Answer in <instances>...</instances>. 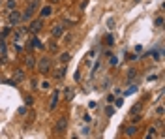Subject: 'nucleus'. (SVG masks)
<instances>
[{"instance_id":"30","label":"nucleus","mask_w":165,"mask_h":139,"mask_svg":"<svg viewBox=\"0 0 165 139\" xmlns=\"http://www.w3.org/2000/svg\"><path fill=\"white\" fill-rule=\"evenodd\" d=\"M73 77H75V81H79V79H81V71H79V70H77V71H75V73H73Z\"/></svg>"},{"instance_id":"19","label":"nucleus","mask_w":165,"mask_h":139,"mask_svg":"<svg viewBox=\"0 0 165 139\" xmlns=\"http://www.w3.org/2000/svg\"><path fill=\"white\" fill-rule=\"evenodd\" d=\"M156 26H158V28H162V26H163V17H162V15H160V17H156Z\"/></svg>"},{"instance_id":"3","label":"nucleus","mask_w":165,"mask_h":139,"mask_svg":"<svg viewBox=\"0 0 165 139\" xmlns=\"http://www.w3.org/2000/svg\"><path fill=\"white\" fill-rule=\"evenodd\" d=\"M41 28H43V17L36 19V21H32V23L28 25V32H34V34H38Z\"/></svg>"},{"instance_id":"21","label":"nucleus","mask_w":165,"mask_h":139,"mask_svg":"<svg viewBox=\"0 0 165 139\" xmlns=\"http://www.w3.org/2000/svg\"><path fill=\"white\" fill-rule=\"evenodd\" d=\"M25 104H26V105H32V104H34V98H32V96H25Z\"/></svg>"},{"instance_id":"23","label":"nucleus","mask_w":165,"mask_h":139,"mask_svg":"<svg viewBox=\"0 0 165 139\" xmlns=\"http://www.w3.org/2000/svg\"><path fill=\"white\" fill-rule=\"evenodd\" d=\"M115 102V107H122V104H124V98H118V100H113Z\"/></svg>"},{"instance_id":"13","label":"nucleus","mask_w":165,"mask_h":139,"mask_svg":"<svg viewBox=\"0 0 165 139\" xmlns=\"http://www.w3.org/2000/svg\"><path fill=\"white\" fill-rule=\"evenodd\" d=\"M30 45H32V47H38V49H41V47H43V43H41L38 38H32V39H30Z\"/></svg>"},{"instance_id":"9","label":"nucleus","mask_w":165,"mask_h":139,"mask_svg":"<svg viewBox=\"0 0 165 139\" xmlns=\"http://www.w3.org/2000/svg\"><path fill=\"white\" fill-rule=\"evenodd\" d=\"M51 13H53V6H43L41 10H40V15H41L43 19H45V17H49Z\"/></svg>"},{"instance_id":"24","label":"nucleus","mask_w":165,"mask_h":139,"mask_svg":"<svg viewBox=\"0 0 165 139\" xmlns=\"http://www.w3.org/2000/svg\"><path fill=\"white\" fill-rule=\"evenodd\" d=\"M156 113H158V117L162 118V117H163V113H165V111H163V105H160L158 109H156Z\"/></svg>"},{"instance_id":"28","label":"nucleus","mask_w":165,"mask_h":139,"mask_svg":"<svg viewBox=\"0 0 165 139\" xmlns=\"http://www.w3.org/2000/svg\"><path fill=\"white\" fill-rule=\"evenodd\" d=\"M41 89H45V90H47V89H51V85H49V81H43V83H41Z\"/></svg>"},{"instance_id":"14","label":"nucleus","mask_w":165,"mask_h":139,"mask_svg":"<svg viewBox=\"0 0 165 139\" xmlns=\"http://www.w3.org/2000/svg\"><path fill=\"white\" fill-rule=\"evenodd\" d=\"M34 66H36V58L28 57V58H26V68H34Z\"/></svg>"},{"instance_id":"22","label":"nucleus","mask_w":165,"mask_h":139,"mask_svg":"<svg viewBox=\"0 0 165 139\" xmlns=\"http://www.w3.org/2000/svg\"><path fill=\"white\" fill-rule=\"evenodd\" d=\"M146 137H156V128H148V133Z\"/></svg>"},{"instance_id":"6","label":"nucleus","mask_w":165,"mask_h":139,"mask_svg":"<svg viewBox=\"0 0 165 139\" xmlns=\"http://www.w3.org/2000/svg\"><path fill=\"white\" fill-rule=\"evenodd\" d=\"M58 98H60V92H58V90H54L53 96H51V102H49V109H51V111L56 109V105H58Z\"/></svg>"},{"instance_id":"31","label":"nucleus","mask_w":165,"mask_h":139,"mask_svg":"<svg viewBox=\"0 0 165 139\" xmlns=\"http://www.w3.org/2000/svg\"><path fill=\"white\" fill-rule=\"evenodd\" d=\"M96 105H98L96 102H88V107H90V109H96Z\"/></svg>"},{"instance_id":"17","label":"nucleus","mask_w":165,"mask_h":139,"mask_svg":"<svg viewBox=\"0 0 165 139\" xmlns=\"http://www.w3.org/2000/svg\"><path fill=\"white\" fill-rule=\"evenodd\" d=\"M23 77H25L23 70H17V71H15V79H17V81H23Z\"/></svg>"},{"instance_id":"32","label":"nucleus","mask_w":165,"mask_h":139,"mask_svg":"<svg viewBox=\"0 0 165 139\" xmlns=\"http://www.w3.org/2000/svg\"><path fill=\"white\" fill-rule=\"evenodd\" d=\"M2 62H4V58H0V64H2Z\"/></svg>"},{"instance_id":"27","label":"nucleus","mask_w":165,"mask_h":139,"mask_svg":"<svg viewBox=\"0 0 165 139\" xmlns=\"http://www.w3.org/2000/svg\"><path fill=\"white\" fill-rule=\"evenodd\" d=\"M133 77H135V70H129V73H128V79H129V81H131Z\"/></svg>"},{"instance_id":"26","label":"nucleus","mask_w":165,"mask_h":139,"mask_svg":"<svg viewBox=\"0 0 165 139\" xmlns=\"http://www.w3.org/2000/svg\"><path fill=\"white\" fill-rule=\"evenodd\" d=\"M139 111H141V105H139V104H137V105H133V107H131V113H139Z\"/></svg>"},{"instance_id":"25","label":"nucleus","mask_w":165,"mask_h":139,"mask_svg":"<svg viewBox=\"0 0 165 139\" xmlns=\"http://www.w3.org/2000/svg\"><path fill=\"white\" fill-rule=\"evenodd\" d=\"M109 57H111V64H113V66H116V62H118V58H116L115 55H109Z\"/></svg>"},{"instance_id":"12","label":"nucleus","mask_w":165,"mask_h":139,"mask_svg":"<svg viewBox=\"0 0 165 139\" xmlns=\"http://www.w3.org/2000/svg\"><path fill=\"white\" fill-rule=\"evenodd\" d=\"M69 60H72V55H69V53H62L60 55V62H62V64H68Z\"/></svg>"},{"instance_id":"18","label":"nucleus","mask_w":165,"mask_h":139,"mask_svg":"<svg viewBox=\"0 0 165 139\" xmlns=\"http://www.w3.org/2000/svg\"><path fill=\"white\" fill-rule=\"evenodd\" d=\"M72 98H73V90L72 89H66V100L72 102Z\"/></svg>"},{"instance_id":"5","label":"nucleus","mask_w":165,"mask_h":139,"mask_svg":"<svg viewBox=\"0 0 165 139\" xmlns=\"http://www.w3.org/2000/svg\"><path fill=\"white\" fill-rule=\"evenodd\" d=\"M66 126H68V118H66V117L58 118V120H56V124H54V132H64V130H66Z\"/></svg>"},{"instance_id":"33","label":"nucleus","mask_w":165,"mask_h":139,"mask_svg":"<svg viewBox=\"0 0 165 139\" xmlns=\"http://www.w3.org/2000/svg\"><path fill=\"white\" fill-rule=\"evenodd\" d=\"M135 2H139V0H135Z\"/></svg>"},{"instance_id":"2","label":"nucleus","mask_w":165,"mask_h":139,"mask_svg":"<svg viewBox=\"0 0 165 139\" xmlns=\"http://www.w3.org/2000/svg\"><path fill=\"white\" fill-rule=\"evenodd\" d=\"M38 71H40V73H47V71H51V58L49 57H43L40 60V64H38Z\"/></svg>"},{"instance_id":"29","label":"nucleus","mask_w":165,"mask_h":139,"mask_svg":"<svg viewBox=\"0 0 165 139\" xmlns=\"http://www.w3.org/2000/svg\"><path fill=\"white\" fill-rule=\"evenodd\" d=\"M17 113H19V115H26V107H19Z\"/></svg>"},{"instance_id":"8","label":"nucleus","mask_w":165,"mask_h":139,"mask_svg":"<svg viewBox=\"0 0 165 139\" xmlns=\"http://www.w3.org/2000/svg\"><path fill=\"white\" fill-rule=\"evenodd\" d=\"M66 71H68V68H66V64H64V66H60L58 70H54V77H56V79H64L66 77Z\"/></svg>"},{"instance_id":"20","label":"nucleus","mask_w":165,"mask_h":139,"mask_svg":"<svg viewBox=\"0 0 165 139\" xmlns=\"http://www.w3.org/2000/svg\"><path fill=\"white\" fill-rule=\"evenodd\" d=\"M105 113H107L109 117H111V115H115V107H113V105H107V107H105Z\"/></svg>"},{"instance_id":"11","label":"nucleus","mask_w":165,"mask_h":139,"mask_svg":"<svg viewBox=\"0 0 165 139\" xmlns=\"http://www.w3.org/2000/svg\"><path fill=\"white\" fill-rule=\"evenodd\" d=\"M103 43L105 45H115V38H113V34H105L103 36Z\"/></svg>"},{"instance_id":"15","label":"nucleus","mask_w":165,"mask_h":139,"mask_svg":"<svg viewBox=\"0 0 165 139\" xmlns=\"http://www.w3.org/2000/svg\"><path fill=\"white\" fill-rule=\"evenodd\" d=\"M6 8H8V10H15V8H17V0H8Z\"/></svg>"},{"instance_id":"10","label":"nucleus","mask_w":165,"mask_h":139,"mask_svg":"<svg viewBox=\"0 0 165 139\" xmlns=\"http://www.w3.org/2000/svg\"><path fill=\"white\" fill-rule=\"evenodd\" d=\"M124 133L128 137H133V136H137V126L135 124H131V126H128V128L124 130Z\"/></svg>"},{"instance_id":"7","label":"nucleus","mask_w":165,"mask_h":139,"mask_svg":"<svg viewBox=\"0 0 165 139\" xmlns=\"http://www.w3.org/2000/svg\"><path fill=\"white\" fill-rule=\"evenodd\" d=\"M34 11H36V8H34V6H30V4H28V8H26V10L21 13V15H23V19H25V21H28V19L32 17V13H34Z\"/></svg>"},{"instance_id":"1","label":"nucleus","mask_w":165,"mask_h":139,"mask_svg":"<svg viewBox=\"0 0 165 139\" xmlns=\"http://www.w3.org/2000/svg\"><path fill=\"white\" fill-rule=\"evenodd\" d=\"M21 21H23L21 11H17V10H10V13H8V23H10L11 26H15V25H19Z\"/></svg>"},{"instance_id":"16","label":"nucleus","mask_w":165,"mask_h":139,"mask_svg":"<svg viewBox=\"0 0 165 139\" xmlns=\"http://www.w3.org/2000/svg\"><path fill=\"white\" fill-rule=\"evenodd\" d=\"M64 43H66V45H72V43H73V34H66L64 36Z\"/></svg>"},{"instance_id":"4","label":"nucleus","mask_w":165,"mask_h":139,"mask_svg":"<svg viewBox=\"0 0 165 139\" xmlns=\"http://www.w3.org/2000/svg\"><path fill=\"white\" fill-rule=\"evenodd\" d=\"M64 32H66L64 26L58 25V23H56V25H53V28H51V34H53V38H62V36H64Z\"/></svg>"}]
</instances>
